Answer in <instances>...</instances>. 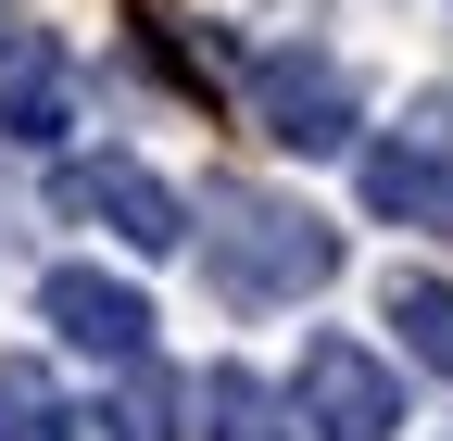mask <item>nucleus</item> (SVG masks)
I'll use <instances>...</instances> for the list:
<instances>
[{
	"label": "nucleus",
	"mask_w": 453,
	"mask_h": 441,
	"mask_svg": "<svg viewBox=\"0 0 453 441\" xmlns=\"http://www.w3.org/2000/svg\"><path fill=\"white\" fill-rule=\"evenodd\" d=\"M252 114H265V139H277V151H353L365 89L340 76L327 50H265V64H252Z\"/></svg>",
	"instance_id": "3"
},
{
	"label": "nucleus",
	"mask_w": 453,
	"mask_h": 441,
	"mask_svg": "<svg viewBox=\"0 0 453 441\" xmlns=\"http://www.w3.org/2000/svg\"><path fill=\"white\" fill-rule=\"evenodd\" d=\"M290 404H303V441H403V378H390L365 341H303V378H290Z\"/></svg>",
	"instance_id": "2"
},
{
	"label": "nucleus",
	"mask_w": 453,
	"mask_h": 441,
	"mask_svg": "<svg viewBox=\"0 0 453 441\" xmlns=\"http://www.w3.org/2000/svg\"><path fill=\"white\" fill-rule=\"evenodd\" d=\"M88 416L64 404V378H50L38 353H0V441H76Z\"/></svg>",
	"instance_id": "9"
},
{
	"label": "nucleus",
	"mask_w": 453,
	"mask_h": 441,
	"mask_svg": "<svg viewBox=\"0 0 453 441\" xmlns=\"http://www.w3.org/2000/svg\"><path fill=\"white\" fill-rule=\"evenodd\" d=\"M38 315L64 328L88 366L151 353V303H139V278H101V265H50V278H38Z\"/></svg>",
	"instance_id": "5"
},
{
	"label": "nucleus",
	"mask_w": 453,
	"mask_h": 441,
	"mask_svg": "<svg viewBox=\"0 0 453 441\" xmlns=\"http://www.w3.org/2000/svg\"><path fill=\"white\" fill-rule=\"evenodd\" d=\"M365 214H390V228H441L453 214V177H441V151L428 139H365Z\"/></svg>",
	"instance_id": "7"
},
{
	"label": "nucleus",
	"mask_w": 453,
	"mask_h": 441,
	"mask_svg": "<svg viewBox=\"0 0 453 441\" xmlns=\"http://www.w3.org/2000/svg\"><path fill=\"white\" fill-rule=\"evenodd\" d=\"M177 429H189V378H164L151 353H127V391H113L101 441H177Z\"/></svg>",
	"instance_id": "10"
},
{
	"label": "nucleus",
	"mask_w": 453,
	"mask_h": 441,
	"mask_svg": "<svg viewBox=\"0 0 453 441\" xmlns=\"http://www.w3.org/2000/svg\"><path fill=\"white\" fill-rule=\"evenodd\" d=\"M64 127H76V64H64V38L13 26V38H0V139L50 151Z\"/></svg>",
	"instance_id": "6"
},
{
	"label": "nucleus",
	"mask_w": 453,
	"mask_h": 441,
	"mask_svg": "<svg viewBox=\"0 0 453 441\" xmlns=\"http://www.w3.org/2000/svg\"><path fill=\"white\" fill-rule=\"evenodd\" d=\"M50 214H101L127 252H177V240H189V190H164L151 164H127V151L64 164V177H50Z\"/></svg>",
	"instance_id": "4"
},
{
	"label": "nucleus",
	"mask_w": 453,
	"mask_h": 441,
	"mask_svg": "<svg viewBox=\"0 0 453 441\" xmlns=\"http://www.w3.org/2000/svg\"><path fill=\"white\" fill-rule=\"evenodd\" d=\"M390 328L428 378H453V278H390Z\"/></svg>",
	"instance_id": "11"
},
{
	"label": "nucleus",
	"mask_w": 453,
	"mask_h": 441,
	"mask_svg": "<svg viewBox=\"0 0 453 441\" xmlns=\"http://www.w3.org/2000/svg\"><path fill=\"white\" fill-rule=\"evenodd\" d=\"M189 404H202L214 441H303V404H290V391H265L252 366H202V391H189Z\"/></svg>",
	"instance_id": "8"
},
{
	"label": "nucleus",
	"mask_w": 453,
	"mask_h": 441,
	"mask_svg": "<svg viewBox=\"0 0 453 441\" xmlns=\"http://www.w3.org/2000/svg\"><path fill=\"white\" fill-rule=\"evenodd\" d=\"M214 214H226V228H214L202 252H214V290H226V303H303V290H327V278H340V228H315L303 202L226 190Z\"/></svg>",
	"instance_id": "1"
}]
</instances>
